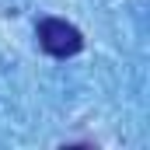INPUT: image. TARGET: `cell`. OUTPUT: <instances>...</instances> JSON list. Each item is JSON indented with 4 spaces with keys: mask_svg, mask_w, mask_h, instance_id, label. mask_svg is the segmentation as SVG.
Returning a JSON list of instances; mask_svg holds the SVG:
<instances>
[{
    "mask_svg": "<svg viewBox=\"0 0 150 150\" xmlns=\"http://www.w3.org/2000/svg\"><path fill=\"white\" fill-rule=\"evenodd\" d=\"M35 38H38V45H42V52L59 56V59L77 56V52L84 49V35H80V28H74V25L63 21V18H42L38 28H35Z\"/></svg>",
    "mask_w": 150,
    "mask_h": 150,
    "instance_id": "obj_1",
    "label": "cell"
}]
</instances>
